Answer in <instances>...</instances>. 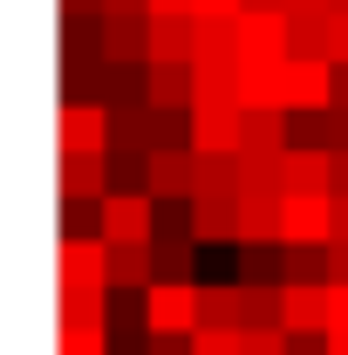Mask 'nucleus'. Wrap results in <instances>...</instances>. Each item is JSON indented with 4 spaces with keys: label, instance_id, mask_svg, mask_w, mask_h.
<instances>
[{
    "label": "nucleus",
    "instance_id": "obj_15",
    "mask_svg": "<svg viewBox=\"0 0 348 355\" xmlns=\"http://www.w3.org/2000/svg\"><path fill=\"white\" fill-rule=\"evenodd\" d=\"M239 14H225V21H198V48H191V62L198 69H239Z\"/></svg>",
    "mask_w": 348,
    "mask_h": 355
},
{
    "label": "nucleus",
    "instance_id": "obj_14",
    "mask_svg": "<svg viewBox=\"0 0 348 355\" xmlns=\"http://www.w3.org/2000/svg\"><path fill=\"white\" fill-rule=\"evenodd\" d=\"M239 280L246 287H287V239H239Z\"/></svg>",
    "mask_w": 348,
    "mask_h": 355
},
{
    "label": "nucleus",
    "instance_id": "obj_7",
    "mask_svg": "<svg viewBox=\"0 0 348 355\" xmlns=\"http://www.w3.org/2000/svg\"><path fill=\"white\" fill-rule=\"evenodd\" d=\"M239 123H246V110L232 96H198L191 103V150H239Z\"/></svg>",
    "mask_w": 348,
    "mask_h": 355
},
{
    "label": "nucleus",
    "instance_id": "obj_18",
    "mask_svg": "<svg viewBox=\"0 0 348 355\" xmlns=\"http://www.w3.org/2000/svg\"><path fill=\"white\" fill-rule=\"evenodd\" d=\"M150 103L191 110L198 103V62H150Z\"/></svg>",
    "mask_w": 348,
    "mask_h": 355
},
{
    "label": "nucleus",
    "instance_id": "obj_17",
    "mask_svg": "<svg viewBox=\"0 0 348 355\" xmlns=\"http://www.w3.org/2000/svg\"><path fill=\"white\" fill-rule=\"evenodd\" d=\"M110 150H157L150 103H110Z\"/></svg>",
    "mask_w": 348,
    "mask_h": 355
},
{
    "label": "nucleus",
    "instance_id": "obj_4",
    "mask_svg": "<svg viewBox=\"0 0 348 355\" xmlns=\"http://www.w3.org/2000/svg\"><path fill=\"white\" fill-rule=\"evenodd\" d=\"M205 314H198V280H150L143 287V328H164V335H191Z\"/></svg>",
    "mask_w": 348,
    "mask_h": 355
},
{
    "label": "nucleus",
    "instance_id": "obj_3",
    "mask_svg": "<svg viewBox=\"0 0 348 355\" xmlns=\"http://www.w3.org/2000/svg\"><path fill=\"white\" fill-rule=\"evenodd\" d=\"M103 239H157V191L110 184L103 191Z\"/></svg>",
    "mask_w": 348,
    "mask_h": 355
},
{
    "label": "nucleus",
    "instance_id": "obj_19",
    "mask_svg": "<svg viewBox=\"0 0 348 355\" xmlns=\"http://www.w3.org/2000/svg\"><path fill=\"white\" fill-rule=\"evenodd\" d=\"M198 314L246 328V280H239V273H232V280H198Z\"/></svg>",
    "mask_w": 348,
    "mask_h": 355
},
{
    "label": "nucleus",
    "instance_id": "obj_11",
    "mask_svg": "<svg viewBox=\"0 0 348 355\" xmlns=\"http://www.w3.org/2000/svg\"><path fill=\"white\" fill-rule=\"evenodd\" d=\"M103 55L110 62H150V14H103Z\"/></svg>",
    "mask_w": 348,
    "mask_h": 355
},
{
    "label": "nucleus",
    "instance_id": "obj_31",
    "mask_svg": "<svg viewBox=\"0 0 348 355\" xmlns=\"http://www.w3.org/2000/svg\"><path fill=\"white\" fill-rule=\"evenodd\" d=\"M335 321H348V280H335Z\"/></svg>",
    "mask_w": 348,
    "mask_h": 355
},
{
    "label": "nucleus",
    "instance_id": "obj_32",
    "mask_svg": "<svg viewBox=\"0 0 348 355\" xmlns=\"http://www.w3.org/2000/svg\"><path fill=\"white\" fill-rule=\"evenodd\" d=\"M335 7H348V0H335Z\"/></svg>",
    "mask_w": 348,
    "mask_h": 355
},
{
    "label": "nucleus",
    "instance_id": "obj_13",
    "mask_svg": "<svg viewBox=\"0 0 348 355\" xmlns=\"http://www.w3.org/2000/svg\"><path fill=\"white\" fill-rule=\"evenodd\" d=\"M110 191V150H62V198H103Z\"/></svg>",
    "mask_w": 348,
    "mask_h": 355
},
{
    "label": "nucleus",
    "instance_id": "obj_24",
    "mask_svg": "<svg viewBox=\"0 0 348 355\" xmlns=\"http://www.w3.org/2000/svg\"><path fill=\"white\" fill-rule=\"evenodd\" d=\"M103 314H110V294H62V321H103Z\"/></svg>",
    "mask_w": 348,
    "mask_h": 355
},
{
    "label": "nucleus",
    "instance_id": "obj_22",
    "mask_svg": "<svg viewBox=\"0 0 348 355\" xmlns=\"http://www.w3.org/2000/svg\"><path fill=\"white\" fill-rule=\"evenodd\" d=\"M191 355H246V328H232V321H198V328H191Z\"/></svg>",
    "mask_w": 348,
    "mask_h": 355
},
{
    "label": "nucleus",
    "instance_id": "obj_6",
    "mask_svg": "<svg viewBox=\"0 0 348 355\" xmlns=\"http://www.w3.org/2000/svg\"><path fill=\"white\" fill-rule=\"evenodd\" d=\"M280 321H287V335H328V328H335V287H321V280H287Z\"/></svg>",
    "mask_w": 348,
    "mask_h": 355
},
{
    "label": "nucleus",
    "instance_id": "obj_25",
    "mask_svg": "<svg viewBox=\"0 0 348 355\" xmlns=\"http://www.w3.org/2000/svg\"><path fill=\"white\" fill-rule=\"evenodd\" d=\"M198 21H225V14H246V0H191Z\"/></svg>",
    "mask_w": 348,
    "mask_h": 355
},
{
    "label": "nucleus",
    "instance_id": "obj_21",
    "mask_svg": "<svg viewBox=\"0 0 348 355\" xmlns=\"http://www.w3.org/2000/svg\"><path fill=\"white\" fill-rule=\"evenodd\" d=\"M55 355H110V321H62Z\"/></svg>",
    "mask_w": 348,
    "mask_h": 355
},
{
    "label": "nucleus",
    "instance_id": "obj_26",
    "mask_svg": "<svg viewBox=\"0 0 348 355\" xmlns=\"http://www.w3.org/2000/svg\"><path fill=\"white\" fill-rule=\"evenodd\" d=\"M335 62H348V7H335V42H328Z\"/></svg>",
    "mask_w": 348,
    "mask_h": 355
},
{
    "label": "nucleus",
    "instance_id": "obj_9",
    "mask_svg": "<svg viewBox=\"0 0 348 355\" xmlns=\"http://www.w3.org/2000/svg\"><path fill=\"white\" fill-rule=\"evenodd\" d=\"M191 239L239 246V191H191Z\"/></svg>",
    "mask_w": 348,
    "mask_h": 355
},
{
    "label": "nucleus",
    "instance_id": "obj_1",
    "mask_svg": "<svg viewBox=\"0 0 348 355\" xmlns=\"http://www.w3.org/2000/svg\"><path fill=\"white\" fill-rule=\"evenodd\" d=\"M62 294H110V239L103 232H62Z\"/></svg>",
    "mask_w": 348,
    "mask_h": 355
},
{
    "label": "nucleus",
    "instance_id": "obj_2",
    "mask_svg": "<svg viewBox=\"0 0 348 355\" xmlns=\"http://www.w3.org/2000/svg\"><path fill=\"white\" fill-rule=\"evenodd\" d=\"M280 96H287L294 116H321V110L335 103V62H328V55H287Z\"/></svg>",
    "mask_w": 348,
    "mask_h": 355
},
{
    "label": "nucleus",
    "instance_id": "obj_23",
    "mask_svg": "<svg viewBox=\"0 0 348 355\" xmlns=\"http://www.w3.org/2000/svg\"><path fill=\"white\" fill-rule=\"evenodd\" d=\"M280 294L287 287H246V328H287L280 321Z\"/></svg>",
    "mask_w": 348,
    "mask_h": 355
},
{
    "label": "nucleus",
    "instance_id": "obj_30",
    "mask_svg": "<svg viewBox=\"0 0 348 355\" xmlns=\"http://www.w3.org/2000/svg\"><path fill=\"white\" fill-rule=\"evenodd\" d=\"M150 14H191V0H150Z\"/></svg>",
    "mask_w": 348,
    "mask_h": 355
},
{
    "label": "nucleus",
    "instance_id": "obj_12",
    "mask_svg": "<svg viewBox=\"0 0 348 355\" xmlns=\"http://www.w3.org/2000/svg\"><path fill=\"white\" fill-rule=\"evenodd\" d=\"M157 198H191L198 191V150H150V178Z\"/></svg>",
    "mask_w": 348,
    "mask_h": 355
},
{
    "label": "nucleus",
    "instance_id": "obj_29",
    "mask_svg": "<svg viewBox=\"0 0 348 355\" xmlns=\"http://www.w3.org/2000/svg\"><path fill=\"white\" fill-rule=\"evenodd\" d=\"M328 355H348V321H335V328H328Z\"/></svg>",
    "mask_w": 348,
    "mask_h": 355
},
{
    "label": "nucleus",
    "instance_id": "obj_16",
    "mask_svg": "<svg viewBox=\"0 0 348 355\" xmlns=\"http://www.w3.org/2000/svg\"><path fill=\"white\" fill-rule=\"evenodd\" d=\"M198 14H150V62H191Z\"/></svg>",
    "mask_w": 348,
    "mask_h": 355
},
{
    "label": "nucleus",
    "instance_id": "obj_20",
    "mask_svg": "<svg viewBox=\"0 0 348 355\" xmlns=\"http://www.w3.org/2000/svg\"><path fill=\"white\" fill-rule=\"evenodd\" d=\"M280 69H287V62H239V103H246V110L287 103V96H280Z\"/></svg>",
    "mask_w": 348,
    "mask_h": 355
},
{
    "label": "nucleus",
    "instance_id": "obj_8",
    "mask_svg": "<svg viewBox=\"0 0 348 355\" xmlns=\"http://www.w3.org/2000/svg\"><path fill=\"white\" fill-rule=\"evenodd\" d=\"M55 137H62V150H110V103L69 96L55 110Z\"/></svg>",
    "mask_w": 348,
    "mask_h": 355
},
{
    "label": "nucleus",
    "instance_id": "obj_5",
    "mask_svg": "<svg viewBox=\"0 0 348 355\" xmlns=\"http://www.w3.org/2000/svg\"><path fill=\"white\" fill-rule=\"evenodd\" d=\"M239 62H287L294 55V21L287 7H246L239 14Z\"/></svg>",
    "mask_w": 348,
    "mask_h": 355
},
{
    "label": "nucleus",
    "instance_id": "obj_10",
    "mask_svg": "<svg viewBox=\"0 0 348 355\" xmlns=\"http://www.w3.org/2000/svg\"><path fill=\"white\" fill-rule=\"evenodd\" d=\"M157 280V246L150 239H110V287L116 294H143Z\"/></svg>",
    "mask_w": 348,
    "mask_h": 355
},
{
    "label": "nucleus",
    "instance_id": "obj_28",
    "mask_svg": "<svg viewBox=\"0 0 348 355\" xmlns=\"http://www.w3.org/2000/svg\"><path fill=\"white\" fill-rule=\"evenodd\" d=\"M103 14H150V0H103Z\"/></svg>",
    "mask_w": 348,
    "mask_h": 355
},
{
    "label": "nucleus",
    "instance_id": "obj_27",
    "mask_svg": "<svg viewBox=\"0 0 348 355\" xmlns=\"http://www.w3.org/2000/svg\"><path fill=\"white\" fill-rule=\"evenodd\" d=\"M294 355H328V335H294Z\"/></svg>",
    "mask_w": 348,
    "mask_h": 355
}]
</instances>
